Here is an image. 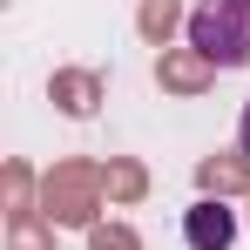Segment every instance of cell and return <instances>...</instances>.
<instances>
[{
  "label": "cell",
  "mask_w": 250,
  "mask_h": 250,
  "mask_svg": "<svg viewBox=\"0 0 250 250\" xmlns=\"http://www.w3.org/2000/svg\"><path fill=\"white\" fill-rule=\"evenodd\" d=\"M189 47L216 68H250V0H196Z\"/></svg>",
  "instance_id": "obj_1"
},
{
  "label": "cell",
  "mask_w": 250,
  "mask_h": 250,
  "mask_svg": "<svg viewBox=\"0 0 250 250\" xmlns=\"http://www.w3.org/2000/svg\"><path fill=\"white\" fill-rule=\"evenodd\" d=\"M183 237H189V250H230V244H237V209L196 203L189 216H183Z\"/></svg>",
  "instance_id": "obj_2"
},
{
  "label": "cell",
  "mask_w": 250,
  "mask_h": 250,
  "mask_svg": "<svg viewBox=\"0 0 250 250\" xmlns=\"http://www.w3.org/2000/svg\"><path fill=\"white\" fill-rule=\"evenodd\" d=\"M237 142H244V156H250V102H244V122H237Z\"/></svg>",
  "instance_id": "obj_3"
}]
</instances>
